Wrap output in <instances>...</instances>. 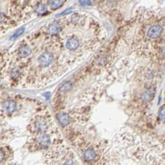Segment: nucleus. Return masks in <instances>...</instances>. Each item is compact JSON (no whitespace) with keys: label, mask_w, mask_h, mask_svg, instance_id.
Wrapping results in <instances>:
<instances>
[{"label":"nucleus","mask_w":165,"mask_h":165,"mask_svg":"<svg viewBox=\"0 0 165 165\" xmlns=\"http://www.w3.org/2000/svg\"><path fill=\"white\" fill-rule=\"evenodd\" d=\"M48 127H49V123L46 118L41 116H37L32 119V122L29 126V130L32 133L38 135V134L46 133Z\"/></svg>","instance_id":"1"},{"label":"nucleus","mask_w":165,"mask_h":165,"mask_svg":"<svg viewBox=\"0 0 165 165\" xmlns=\"http://www.w3.org/2000/svg\"><path fill=\"white\" fill-rule=\"evenodd\" d=\"M51 145V136L46 133L38 134L32 138V149H45Z\"/></svg>","instance_id":"2"},{"label":"nucleus","mask_w":165,"mask_h":165,"mask_svg":"<svg viewBox=\"0 0 165 165\" xmlns=\"http://www.w3.org/2000/svg\"><path fill=\"white\" fill-rule=\"evenodd\" d=\"M82 158L86 163L89 164L96 160L97 158V153L96 149L92 147H87L82 151Z\"/></svg>","instance_id":"3"},{"label":"nucleus","mask_w":165,"mask_h":165,"mask_svg":"<svg viewBox=\"0 0 165 165\" xmlns=\"http://www.w3.org/2000/svg\"><path fill=\"white\" fill-rule=\"evenodd\" d=\"M53 60V55L51 52H43L42 54L40 55L38 57V63L41 65V67H47L51 64Z\"/></svg>","instance_id":"4"},{"label":"nucleus","mask_w":165,"mask_h":165,"mask_svg":"<svg viewBox=\"0 0 165 165\" xmlns=\"http://www.w3.org/2000/svg\"><path fill=\"white\" fill-rule=\"evenodd\" d=\"M163 32V28L160 25H154L149 28L147 32V36L149 39H156L159 37Z\"/></svg>","instance_id":"5"},{"label":"nucleus","mask_w":165,"mask_h":165,"mask_svg":"<svg viewBox=\"0 0 165 165\" xmlns=\"http://www.w3.org/2000/svg\"><path fill=\"white\" fill-rule=\"evenodd\" d=\"M56 118L58 120L60 125L62 126H66L70 122V116L65 111H60L56 114Z\"/></svg>","instance_id":"6"},{"label":"nucleus","mask_w":165,"mask_h":165,"mask_svg":"<svg viewBox=\"0 0 165 165\" xmlns=\"http://www.w3.org/2000/svg\"><path fill=\"white\" fill-rule=\"evenodd\" d=\"M61 30V24L58 21H55L53 23H51L46 29V32L48 34H50L51 36H54L58 34Z\"/></svg>","instance_id":"7"},{"label":"nucleus","mask_w":165,"mask_h":165,"mask_svg":"<svg viewBox=\"0 0 165 165\" xmlns=\"http://www.w3.org/2000/svg\"><path fill=\"white\" fill-rule=\"evenodd\" d=\"M155 95V88L153 87H148L142 93V99L145 102L151 101Z\"/></svg>","instance_id":"8"},{"label":"nucleus","mask_w":165,"mask_h":165,"mask_svg":"<svg viewBox=\"0 0 165 165\" xmlns=\"http://www.w3.org/2000/svg\"><path fill=\"white\" fill-rule=\"evenodd\" d=\"M79 46V41L77 38L75 37H71L67 40L66 43H65V46L69 51H75L77 50V48Z\"/></svg>","instance_id":"9"},{"label":"nucleus","mask_w":165,"mask_h":165,"mask_svg":"<svg viewBox=\"0 0 165 165\" xmlns=\"http://www.w3.org/2000/svg\"><path fill=\"white\" fill-rule=\"evenodd\" d=\"M3 108L5 111L8 112V113H12L16 110L17 108V104L14 101L12 100H7L3 103Z\"/></svg>","instance_id":"10"},{"label":"nucleus","mask_w":165,"mask_h":165,"mask_svg":"<svg viewBox=\"0 0 165 165\" xmlns=\"http://www.w3.org/2000/svg\"><path fill=\"white\" fill-rule=\"evenodd\" d=\"M31 52H32L31 48L27 45L21 46L18 50V54L20 58H27L28 55L31 54Z\"/></svg>","instance_id":"11"},{"label":"nucleus","mask_w":165,"mask_h":165,"mask_svg":"<svg viewBox=\"0 0 165 165\" xmlns=\"http://www.w3.org/2000/svg\"><path fill=\"white\" fill-rule=\"evenodd\" d=\"M46 11H47V9H46V4H44L42 2H39V3L35 6V13H36L41 15V14L46 13Z\"/></svg>","instance_id":"12"},{"label":"nucleus","mask_w":165,"mask_h":165,"mask_svg":"<svg viewBox=\"0 0 165 165\" xmlns=\"http://www.w3.org/2000/svg\"><path fill=\"white\" fill-rule=\"evenodd\" d=\"M64 3H65L64 1H60H60H48V4L50 6V8L53 10L60 8Z\"/></svg>","instance_id":"13"},{"label":"nucleus","mask_w":165,"mask_h":165,"mask_svg":"<svg viewBox=\"0 0 165 165\" xmlns=\"http://www.w3.org/2000/svg\"><path fill=\"white\" fill-rule=\"evenodd\" d=\"M71 87H72V82H64V84H62L61 87H60V92H68L69 90H70Z\"/></svg>","instance_id":"14"},{"label":"nucleus","mask_w":165,"mask_h":165,"mask_svg":"<svg viewBox=\"0 0 165 165\" xmlns=\"http://www.w3.org/2000/svg\"><path fill=\"white\" fill-rule=\"evenodd\" d=\"M24 31H25V28H20L18 29V30H17L16 31V32H14V34L12 36V37H11V39L12 40H15V39H17V38H18L22 34H23V32H24Z\"/></svg>","instance_id":"15"},{"label":"nucleus","mask_w":165,"mask_h":165,"mask_svg":"<svg viewBox=\"0 0 165 165\" xmlns=\"http://www.w3.org/2000/svg\"><path fill=\"white\" fill-rule=\"evenodd\" d=\"M159 118L161 121L165 120V106H163L159 111Z\"/></svg>","instance_id":"16"},{"label":"nucleus","mask_w":165,"mask_h":165,"mask_svg":"<svg viewBox=\"0 0 165 165\" xmlns=\"http://www.w3.org/2000/svg\"><path fill=\"white\" fill-rule=\"evenodd\" d=\"M70 13H72V8H68V9L63 11L61 13L57 14L56 17H62V16H64V15H68V14H69Z\"/></svg>","instance_id":"17"},{"label":"nucleus","mask_w":165,"mask_h":165,"mask_svg":"<svg viewBox=\"0 0 165 165\" xmlns=\"http://www.w3.org/2000/svg\"><path fill=\"white\" fill-rule=\"evenodd\" d=\"M79 4L82 5H91L92 3L90 1H79Z\"/></svg>","instance_id":"18"}]
</instances>
